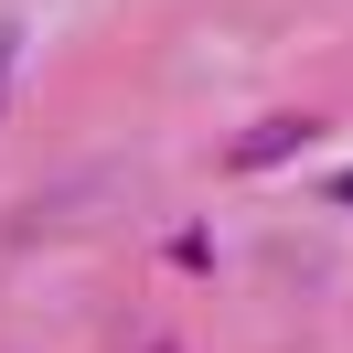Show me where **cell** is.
Segmentation results:
<instances>
[{"instance_id":"6da1fadb","label":"cell","mask_w":353,"mask_h":353,"mask_svg":"<svg viewBox=\"0 0 353 353\" xmlns=\"http://www.w3.org/2000/svg\"><path fill=\"white\" fill-rule=\"evenodd\" d=\"M300 139H310L300 118H268V129H246V139H236V172H268V161H279V150H300Z\"/></svg>"},{"instance_id":"7a4b0ae2","label":"cell","mask_w":353,"mask_h":353,"mask_svg":"<svg viewBox=\"0 0 353 353\" xmlns=\"http://www.w3.org/2000/svg\"><path fill=\"white\" fill-rule=\"evenodd\" d=\"M11 75H22V32L0 22V108H11Z\"/></svg>"},{"instance_id":"3957f363","label":"cell","mask_w":353,"mask_h":353,"mask_svg":"<svg viewBox=\"0 0 353 353\" xmlns=\"http://www.w3.org/2000/svg\"><path fill=\"white\" fill-rule=\"evenodd\" d=\"M332 203H353V172H332Z\"/></svg>"}]
</instances>
